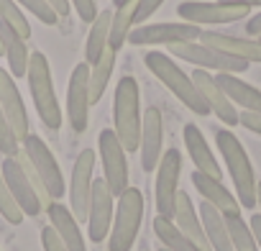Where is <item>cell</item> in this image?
Here are the masks:
<instances>
[{
	"mask_svg": "<svg viewBox=\"0 0 261 251\" xmlns=\"http://www.w3.org/2000/svg\"><path fill=\"white\" fill-rule=\"evenodd\" d=\"M110 18L113 11H102L95 16V21L90 23V34H87V44H85V62L92 67L108 49V36H110Z\"/></svg>",
	"mask_w": 261,
	"mask_h": 251,
	"instance_id": "27",
	"label": "cell"
},
{
	"mask_svg": "<svg viewBox=\"0 0 261 251\" xmlns=\"http://www.w3.org/2000/svg\"><path fill=\"white\" fill-rule=\"evenodd\" d=\"M215 82L220 85V90L228 95V100L236 105V108H243V110H253V113H261V90L243 82L241 77L236 74H228V72H218L215 74Z\"/></svg>",
	"mask_w": 261,
	"mask_h": 251,
	"instance_id": "25",
	"label": "cell"
},
{
	"mask_svg": "<svg viewBox=\"0 0 261 251\" xmlns=\"http://www.w3.org/2000/svg\"><path fill=\"white\" fill-rule=\"evenodd\" d=\"M179 174H182V154L177 149H169L162 154V162L156 167V213L162 218L174 215V203L179 192Z\"/></svg>",
	"mask_w": 261,
	"mask_h": 251,
	"instance_id": "10",
	"label": "cell"
},
{
	"mask_svg": "<svg viewBox=\"0 0 261 251\" xmlns=\"http://www.w3.org/2000/svg\"><path fill=\"white\" fill-rule=\"evenodd\" d=\"M130 3H136V0H113L115 8H123V6H130Z\"/></svg>",
	"mask_w": 261,
	"mask_h": 251,
	"instance_id": "44",
	"label": "cell"
},
{
	"mask_svg": "<svg viewBox=\"0 0 261 251\" xmlns=\"http://www.w3.org/2000/svg\"><path fill=\"white\" fill-rule=\"evenodd\" d=\"M21 152V141L16 139L13 129H11V123L3 113V108H0V154L3 157H16Z\"/></svg>",
	"mask_w": 261,
	"mask_h": 251,
	"instance_id": "34",
	"label": "cell"
},
{
	"mask_svg": "<svg viewBox=\"0 0 261 251\" xmlns=\"http://www.w3.org/2000/svg\"><path fill=\"white\" fill-rule=\"evenodd\" d=\"M246 34L248 36H261V13H256V16H251L248 21H246Z\"/></svg>",
	"mask_w": 261,
	"mask_h": 251,
	"instance_id": "41",
	"label": "cell"
},
{
	"mask_svg": "<svg viewBox=\"0 0 261 251\" xmlns=\"http://www.w3.org/2000/svg\"><path fill=\"white\" fill-rule=\"evenodd\" d=\"M0 108H3L16 139L23 141L31 134L29 131V113H26V105H23V97H21L18 87H16L13 74L3 67H0Z\"/></svg>",
	"mask_w": 261,
	"mask_h": 251,
	"instance_id": "17",
	"label": "cell"
},
{
	"mask_svg": "<svg viewBox=\"0 0 261 251\" xmlns=\"http://www.w3.org/2000/svg\"><path fill=\"white\" fill-rule=\"evenodd\" d=\"M46 215H49V225L59 233V238L67 246V251H87L85 236H82V228H80V220L74 218V213L67 205L51 203L46 208Z\"/></svg>",
	"mask_w": 261,
	"mask_h": 251,
	"instance_id": "23",
	"label": "cell"
},
{
	"mask_svg": "<svg viewBox=\"0 0 261 251\" xmlns=\"http://www.w3.org/2000/svg\"><path fill=\"white\" fill-rule=\"evenodd\" d=\"M225 6H241V8H261V0H220Z\"/></svg>",
	"mask_w": 261,
	"mask_h": 251,
	"instance_id": "43",
	"label": "cell"
},
{
	"mask_svg": "<svg viewBox=\"0 0 261 251\" xmlns=\"http://www.w3.org/2000/svg\"><path fill=\"white\" fill-rule=\"evenodd\" d=\"M144 59H146V67L154 72V77H156L164 87H169L172 95H174L179 103H185V105H187L192 113H197V115H210V105L205 103V97H202L200 90L195 87L192 77L185 74V69H179L177 62H174L169 54H164V52H149Z\"/></svg>",
	"mask_w": 261,
	"mask_h": 251,
	"instance_id": "3",
	"label": "cell"
},
{
	"mask_svg": "<svg viewBox=\"0 0 261 251\" xmlns=\"http://www.w3.org/2000/svg\"><path fill=\"white\" fill-rule=\"evenodd\" d=\"M182 136H185V149H187V154H190L195 169L202 172V174H207V177L223 180V169H220V164H218L213 149L207 146V141H205V136H202V131L197 129V126H195V123H187Z\"/></svg>",
	"mask_w": 261,
	"mask_h": 251,
	"instance_id": "20",
	"label": "cell"
},
{
	"mask_svg": "<svg viewBox=\"0 0 261 251\" xmlns=\"http://www.w3.org/2000/svg\"><path fill=\"white\" fill-rule=\"evenodd\" d=\"M113 69H115V52L113 49H105V54L90 67V103L92 105L102 100Z\"/></svg>",
	"mask_w": 261,
	"mask_h": 251,
	"instance_id": "29",
	"label": "cell"
},
{
	"mask_svg": "<svg viewBox=\"0 0 261 251\" xmlns=\"http://www.w3.org/2000/svg\"><path fill=\"white\" fill-rule=\"evenodd\" d=\"M0 215H3L11 225H21V220H23V213H21V208L16 205V200H13V195L8 190L3 169H0Z\"/></svg>",
	"mask_w": 261,
	"mask_h": 251,
	"instance_id": "33",
	"label": "cell"
},
{
	"mask_svg": "<svg viewBox=\"0 0 261 251\" xmlns=\"http://www.w3.org/2000/svg\"><path fill=\"white\" fill-rule=\"evenodd\" d=\"M177 13L182 16L185 23H195V26H202V23H213V26H220V23H236L241 18H246L251 11L248 8H241V6H225V3H197V0H190V3H179Z\"/></svg>",
	"mask_w": 261,
	"mask_h": 251,
	"instance_id": "16",
	"label": "cell"
},
{
	"mask_svg": "<svg viewBox=\"0 0 261 251\" xmlns=\"http://www.w3.org/2000/svg\"><path fill=\"white\" fill-rule=\"evenodd\" d=\"M0 169H3V177L8 182V190L16 200V205L21 208L23 215H39L44 210V203L34 187V182L29 180L26 169L21 167V162L16 157H6L3 164H0Z\"/></svg>",
	"mask_w": 261,
	"mask_h": 251,
	"instance_id": "13",
	"label": "cell"
},
{
	"mask_svg": "<svg viewBox=\"0 0 261 251\" xmlns=\"http://www.w3.org/2000/svg\"><path fill=\"white\" fill-rule=\"evenodd\" d=\"M172 223L200 248V251H213L210 243H207V236H205V228L200 223V213L195 210L192 205V197L187 192H177V203H174V215H172Z\"/></svg>",
	"mask_w": 261,
	"mask_h": 251,
	"instance_id": "22",
	"label": "cell"
},
{
	"mask_svg": "<svg viewBox=\"0 0 261 251\" xmlns=\"http://www.w3.org/2000/svg\"><path fill=\"white\" fill-rule=\"evenodd\" d=\"M97 146H100V159H102V180L110 187V192L115 197H120L128 190V159H125V149L118 141L115 131L102 129L97 136Z\"/></svg>",
	"mask_w": 261,
	"mask_h": 251,
	"instance_id": "7",
	"label": "cell"
},
{
	"mask_svg": "<svg viewBox=\"0 0 261 251\" xmlns=\"http://www.w3.org/2000/svg\"><path fill=\"white\" fill-rule=\"evenodd\" d=\"M92 172H95V152L82 149V154L74 159L72 180H69V210L77 220H87L90 195H92Z\"/></svg>",
	"mask_w": 261,
	"mask_h": 251,
	"instance_id": "12",
	"label": "cell"
},
{
	"mask_svg": "<svg viewBox=\"0 0 261 251\" xmlns=\"http://www.w3.org/2000/svg\"><path fill=\"white\" fill-rule=\"evenodd\" d=\"M0 21H6L8 26H13L26 41L31 39V23L23 16V11H21V6L16 3V0H0Z\"/></svg>",
	"mask_w": 261,
	"mask_h": 251,
	"instance_id": "32",
	"label": "cell"
},
{
	"mask_svg": "<svg viewBox=\"0 0 261 251\" xmlns=\"http://www.w3.org/2000/svg\"><path fill=\"white\" fill-rule=\"evenodd\" d=\"M258 41H261V36H258Z\"/></svg>",
	"mask_w": 261,
	"mask_h": 251,
	"instance_id": "48",
	"label": "cell"
},
{
	"mask_svg": "<svg viewBox=\"0 0 261 251\" xmlns=\"http://www.w3.org/2000/svg\"><path fill=\"white\" fill-rule=\"evenodd\" d=\"M46 6L57 13V18H67L69 16V0H46Z\"/></svg>",
	"mask_w": 261,
	"mask_h": 251,
	"instance_id": "40",
	"label": "cell"
},
{
	"mask_svg": "<svg viewBox=\"0 0 261 251\" xmlns=\"http://www.w3.org/2000/svg\"><path fill=\"white\" fill-rule=\"evenodd\" d=\"M144 220V192L139 187H128L118 197V208L113 213V225L108 233V251H130L136 243Z\"/></svg>",
	"mask_w": 261,
	"mask_h": 251,
	"instance_id": "5",
	"label": "cell"
},
{
	"mask_svg": "<svg viewBox=\"0 0 261 251\" xmlns=\"http://www.w3.org/2000/svg\"><path fill=\"white\" fill-rule=\"evenodd\" d=\"M200 223L205 228V236H207V243L213 251H233V243H230V236H228V225H225V215L213 208L210 203L202 200L200 205Z\"/></svg>",
	"mask_w": 261,
	"mask_h": 251,
	"instance_id": "26",
	"label": "cell"
},
{
	"mask_svg": "<svg viewBox=\"0 0 261 251\" xmlns=\"http://www.w3.org/2000/svg\"><path fill=\"white\" fill-rule=\"evenodd\" d=\"M16 3L21 6V8H26L31 16H36L41 23H46V26H54L59 18H57V13L46 6V0H16Z\"/></svg>",
	"mask_w": 261,
	"mask_h": 251,
	"instance_id": "35",
	"label": "cell"
},
{
	"mask_svg": "<svg viewBox=\"0 0 261 251\" xmlns=\"http://www.w3.org/2000/svg\"><path fill=\"white\" fill-rule=\"evenodd\" d=\"M154 233H156L159 243H162L164 248H169V251H200V248L172 223V218L156 215V218H154Z\"/></svg>",
	"mask_w": 261,
	"mask_h": 251,
	"instance_id": "30",
	"label": "cell"
},
{
	"mask_svg": "<svg viewBox=\"0 0 261 251\" xmlns=\"http://www.w3.org/2000/svg\"><path fill=\"white\" fill-rule=\"evenodd\" d=\"M115 195L105 185V180L92 182V195H90V208H87V236L90 241L100 243L108 238L110 225H113V213H115Z\"/></svg>",
	"mask_w": 261,
	"mask_h": 251,
	"instance_id": "14",
	"label": "cell"
},
{
	"mask_svg": "<svg viewBox=\"0 0 261 251\" xmlns=\"http://www.w3.org/2000/svg\"><path fill=\"white\" fill-rule=\"evenodd\" d=\"M238 123L243 126V129H248V131H253V134L261 136V113L243 110V113H238Z\"/></svg>",
	"mask_w": 261,
	"mask_h": 251,
	"instance_id": "39",
	"label": "cell"
},
{
	"mask_svg": "<svg viewBox=\"0 0 261 251\" xmlns=\"http://www.w3.org/2000/svg\"><path fill=\"white\" fill-rule=\"evenodd\" d=\"M69 3L74 6L77 16L85 21V23H92L95 16H97V6H95V0H69Z\"/></svg>",
	"mask_w": 261,
	"mask_h": 251,
	"instance_id": "38",
	"label": "cell"
},
{
	"mask_svg": "<svg viewBox=\"0 0 261 251\" xmlns=\"http://www.w3.org/2000/svg\"><path fill=\"white\" fill-rule=\"evenodd\" d=\"M202 29L195 23H149L139 26L128 34V41L134 46H151V44H187V41H200Z\"/></svg>",
	"mask_w": 261,
	"mask_h": 251,
	"instance_id": "9",
	"label": "cell"
},
{
	"mask_svg": "<svg viewBox=\"0 0 261 251\" xmlns=\"http://www.w3.org/2000/svg\"><path fill=\"white\" fill-rule=\"evenodd\" d=\"M134 16H136V3H130V6H123V8H115V11H113L108 49H113L115 54L123 49V44L128 41V34L134 31V26H136Z\"/></svg>",
	"mask_w": 261,
	"mask_h": 251,
	"instance_id": "28",
	"label": "cell"
},
{
	"mask_svg": "<svg viewBox=\"0 0 261 251\" xmlns=\"http://www.w3.org/2000/svg\"><path fill=\"white\" fill-rule=\"evenodd\" d=\"M26 77H29V90H31V97H34V105H36V113H39L41 123L51 131L62 129V105L57 100L49 59H46L44 52H31Z\"/></svg>",
	"mask_w": 261,
	"mask_h": 251,
	"instance_id": "4",
	"label": "cell"
},
{
	"mask_svg": "<svg viewBox=\"0 0 261 251\" xmlns=\"http://www.w3.org/2000/svg\"><path fill=\"white\" fill-rule=\"evenodd\" d=\"M141 167L144 172H154L164 154V118L159 108H146L141 115Z\"/></svg>",
	"mask_w": 261,
	"mask_h": 251,
	"instance_id": "15",
	"label": "cell"
},
{
	"mask_svg": "<svg viewBox=\"0 0 261 251\" xmlns=\"http://www.w3.org/2000/svg\"><path fill=\"white\" fill-rule=\"evenodd\" d=\"M0 44H3V57L8 59V72L13 77H26L31 52L26 46V39L6 21H0Z\"/></svg>",
	"mask_w": 261,
	"mask_h": 251,
	"instance_id": "24",
	"label": "cell"
},
{
	"mask_svg": "<svg viewBox=\"0 0 261 251\" xmlns=\"http://www.w3.org/2000/svg\"><path fill=\"white\" fill-rule=\"evenodd\" d=\"M21 144H23V154L29 157V162H31L34 169L39 172V177H41V182H44L49 197H51V200H59V197L67 192V185H64L62 167H59V162L54 159L51 149H49V146L44 144V139L36 136V134H29Z\"/></svg>",
	"mask_w": 261,
	"mask_h": 251,
	"instance_id": "8",
	"label": "cell"
},
{
	"mask_svg": "<svg viewBox=\"0 0 261 251\" xmlns=\"http://www.w3.org/2000/svg\"><path fill=\"white\" fill-rule=\"evenodd\" d=\"M248 225H251V231H253V238H256V246H258V251H261V213H253Z\"/></svg>",
	"mask_w": 261,
	"mask_h": 251,
	"instance_id": "42",
	"label": "cell"
},
{
	"mask_svg": "<svg viewBox=\"0 0 261 251\" xmlns=\"http://www.w3.org/2000/svg\"><path fill=\"white\" fill-rule=\"evenodd\" d=\"M169 54L177 57V59H185L190 64H195L197 69H215V72H228V74H241L248 69V62L238 59V57H230L220 49H213V46H205L202 41H187V44H172L169 46Z\"/></svg>",
	"mask_w": 261,
	"mask_h": 251,
	"instance_id": "6",
	"label": "cell"
},
{
	"mask_svg": "<svg viewBox=\"0 0 261 251\" xmlns=\"http://www.w3.org/2000/svg\"><path fill=\"white\" fill-rule=\"evenodd\" d=\"M41 246H44V251H67V246L62 243L59 233L51 225L41 228Z\"/></svg>",
	"mask_w": 261,
	"mask_h": 251,
	"instance_id": "37",
	"label": "cell"
},
{
	"mask_svg": "<svg viewBox=\"0 0 261 251\" xmlns=\"http://www.w3.org/2000/svg\"><path fill=\"white\" fill-rule=\"evenodd\" d=\"M192 185L195 190L202 195L205 203H210L213 208H218L223 215H238L241 213V203L238 197L223 185V180H215V177H207L202 172H192Z\"/></svg>",
	"mask_w": 261,
	"mask_h": 251,
	"instance_id": "21",
	"label": "cell"
},
{
	"mask_svg": "<svg viewBox=\"0 0 261 251\" xmlns=\"http://www.w3.org/2000/svg\"><path fill=\"white\" fill-rule=\"evenodd\" d=\"M90 64L80 62L72 69L69 87H67V120L72 131L82 134L90 120Z\"/></svg>",
	"mask_w": 261,
	"mask_h": 251,
	"instance_id": "11",
	"label": "cell"
},
{
	"mask_svg": "<svg viewBox=\"0 0 261 251\" xmlns=\"http://www.w3.org/2000/svg\"><path fill=\"white\" fill-rule=\"evenodd\" d=\"M162 3H164V0H136V16H134V21L139 26H144V21H149L159 11Z\"/></svg>",
	"mask_w": 261,
	"mask_h": 251,
	"instance_id": "36",
	"label": "cell"
},
{
	"mask_svg": "<svg viewBox=\"0 0 261 251\" xmlns=\"http://www.w3.org/2000/svg\"><path fill=\"white\" fill-rule=\"evenodd\" d=\"M190 77L195 87L200 90V95L205 97V103L210 105V113H215L225 126H238V110L228 100V95L220 90V85L215 82V74H210L207 69H195Z\"/></svg>",
	"mask_w": 261,
	"mask_h": 251,
	"instance_id": "18",
	"label": "cell"
},
{
	"mask_svg": "<svg viewBox=\"0 0 261 251\" xmlns=\"http://www.w3.org/2000/svg\"><path fill=\"white\" fill-rule=\"evenodd\" d=\"M0 57H3V44H0Z\"/></svg>",
	"mask_w": 261,
	"mask_h": 251,
	"instance_id": "46",
	"label": "cell"
},
{
	"mask_svg": "<svg viewBox=\"0 0 261 251\" xmlns=\"http://www.w3.org/2000/svg\"><path fill=\"white\" fill-rule=\"evenodd\" d=\"M200 41L205 46L220 49L230 57H238L243 62H258L261 64V41L258 39H248V36H233V34H220V31H202Z\"/></svg>",
	"mask_w": 261,
	"mask_h": 251,
	"instance_id": "19",
	"label": "cell"
},
{
	"mask_svg": "<svg viewBox=\"0 0 261 251\" xmlns=\"http://www.w3.org/2000/svg\"><path fill=\"white\" fill-rule=\"evenodd\" d=\"M113 123L115 136L125 152H139L141 144V92L136 77H120L113 97Z\"/></svg>",
	"mask_w": 261,
	"mask_h": 251,
	"instance_id": "1",
	"label": "cell"
},
{
	"mask_svg": "<svg viewBox=\"0 0 261 251\" xmlns=\"http://www.w3.org/2000/svg\"><path fill=\"white\" fill-rule=\"evenodd\" d=\"M256 205L261 208V182H256Z\"/></svg>",
	"mask_w": 261,
	"mask_h": 251,
	"instance_id": "45",
	"label": "cell"
},
{
	"mask_svg": "<svg viewBox=\"0 0 261 251\" xmlns=\"http://www.w3.org/2000/svg\"><path fill=\"white\" fill-rule=\"evenodd\" d=\"M159 251H169V248H164V246H162V248H159Z\"/></svg>",
	"mask_w": 261,
	"mask_h": 251,
	"instance_id": "47",
	"label": "cell"
},
{
	"mask_svg": "<svg viewBox=\"0 0 261 251\" xmlns=\"http://www.w3.org/2000/svg\"><path fill=\"white\" fill-rule=\"evenodd\" d=\"M215 144H218V152H220V157L225 162V169L233 180L236 197H238L241 208L253 210L256 208V174H253V164H251L243 144L228 129L215 131Z\"/></svg>",
	"mask_w": 261,
	"mask_h": 251,
	"instance_id": "2",
	"label": "cell"
},
{
	"mask_svg": "<svg viewBox=\"0 0 261 251\" xmlns=\"http://www.w3.org/2000/svg\"><path fill=\"white\" fill-rule=\"evenodd\" d=\"M225 225H228V236H230L233 251H258L256 238H253V231L241 218V213L238 215H225Z\"/></svg>",
	"mask_w": 261,
	"mask_h": 251,
	"instance_id": "31",
	"label": "cell"
}]
</instances>
